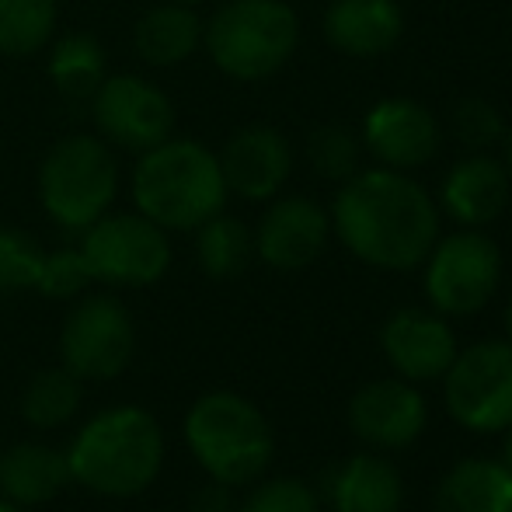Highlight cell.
I'll return each instance as SVG.
<instances>
[{
    "label": "cell",
    "mask_w": 512,
    "mask_h": 512,
    "mask_svg": "<svg viewBox=\"0 0 512 512\" xmlns=\"http://www.w3.org/2000/svg\"><path fill=\"white\" fill-rule=\"evenodd\" d=\"M331 230L359 258L384 272H408L439 241V206L408 171L359 168L338 185Z\"/></svg>",
    "instance_id": "1"
},
{
    "label": "cell",
    "mask_w": 512,
    "mask_h": 512,
    "mask_svg": "<svg viewBox=\"0 0 512 512\" xmlns=\"http://www.w3.org/2000/svg\"><path fill=\"white\" fill-rule=\"evenodd\" d=\"M300 21L286 0H227L203 28V46L220 74L265 81L297 53Z\"/></svg>",
    "instance_id": "5"
},
{
    "label": "cell",
    "mask_w": 512,
    "mask_h": 512,
    "mask_svg": "<svg viewBox=\"0 0 512 512\" xmlns=\"http://www.w3.org/2000/svg\"><path fill=\"white\" fill-rule=\"evenodd\" d=\"M189 512H237L234 488L220 485V481H209L189 499Z\"/></svg>",
    "instance_id": "32"
},
{
    "label": "cell",
    "mask_w": 512,
    "mask_h": 512,
    "mask_svg": "<svg viewBox=\"0 0 512 512\" xmlns=\"http://www.w3.org/2000/svg\"><path fill=\"white\" fill-rule=\"evenodd\" d=\"M175 4H185V7H196V4H203V0H175Z\"/></svg>",
    "instance_id": "37"
},
{
    "label": "cell",
    "mask_w": 512,
    "mask_h": 512,
    "mask_svg": "<svg viewBox=\"0 0 512 512\" xmlns=\"http://www.w3.org/2000/svg\"><path fill=\"white\" fill-rule=\"evenodd\" d=\"M216 161H220L227 192L248 203H269L290 182L293 147L276 126H244L230 133Z\"/></svg>",
    "instance_id": "16"
},
{
    "label": "cell",
    "mask_w": 512,
    "mask_h": 512,
    "mask_svg": "<svg viewBox=\"0 0 512 512\" xmlns=\"http://www.w3.org/2000/svg\"><path fill=\"white\" fill-rule=\"evenodd\" d=\"M182 436L206 478L230 488L255 485L276 457V436L265 411L234 391H209L192 401Z\"/></svg>",
    "instance_id": "4"
},
{
    "label": "cell",
    "mask_w": 512,
    "mask_h": 512,
    "mask_svg": "<svg viewBox=\"0 0 512 512\" xmlns=\"http://www.w3.org/2000/svg\"><path fill=\"white\" fill-rule=\"evenodd\" d=\"M331 216L307 196H276L255 227V255L276 272H300L324 255Z\"/></svg>",
    "instance_id": "13"
},
{
    "label": "cell",
    "mask_w": 512,
    "mask_h": 512,
    "mask_svg": "<svg viewBox=\"0 0 512 512\" xmlns=\"http://www.w3.org/2000/svg\"><path fill=\"white\" fill-rule=\"evenodd\" d=\"M502 164H506V171L512 175V126L506 129V136H502Z\"/></svg>",
    "instance_id": "33"
},
{
    "label": "cell",
    "mask_w": 512,
    "mask_h": 512,
    "mask_svg": "<svg viewBox=\"0 0 512 512\" xmlns=\"http://www.w3.org/2000/svg\"><path fill=\"white\" fill-rule=\"evenodd\" d=\"M0 512H25V506H18V502H11V499L0 495Z\"/></svg>",
    "instance_id": "35"
},
{
    "label": "cell",
    "mask_w": 512,
    "mask_h": 512,
    "mask_svg": "<svg viewBox=\"0 0 512 512\" xmlns=\"http://www.w3.org/2000/svg\"><path fill=\"white\" fill-rule=\"evenodd\" d=\"M436 512H512V471L502 460L467 457L443 474Z\"/></svg>",
    "instance_id": "20"
},
{
    "label": "cell",
    "mask_w": 512,
    "mask_h": 512,
    "mask_svg": "<svg viewBox=\"0 0 512 512\" xmlns=\"http://www.w3.org/2000/svg\"><path fill=\"white\" fill-rule=\"evenodd\" d=\"M359 154H363V140L345 126H317L307 136V161L328 182H349L359 171Z\"/></svg>",
    "instance_id": "27"
},
{
    "label": "cell",
    "mask_w": 512,
    "mask_h": 512,
    "mask_svg": "<svg viewBox=\"0 0 512 512\" xmlns=\"http://www.w3.org/2000/svg\"><path fill=\"white\" fill-rule=\"evenodd\" d=\"M405 11L398 0H331L324 7V39L352 60H373L398 46Z\"/></svg>",
    "instance_id": "18"
},
{
    "label": "cell",
    "mask_w": 512,
    "mask_h": 512,
    "mask_svg": "<svg viewBox=\"0 0 512 512\" xmlns=\"http://www.w3.org/2000/svg\"><path fill=\"white\" fill-rule=\"evenodd\" d=\"M237 512H321V499L300 478H269L251 488Z\"/></svg>",
    "instance_id": "31"
},
{
    "label": "cell",
    "mask_w": 512,
    "mask_h": 512,
    "mask_svg": "<svg viewBox=\"0 0 512 512\" xmlns=\"http://www.w3.org/2000/svg\"><path fill=\"white\" fill-rule=\"evenodd\" d=\"M53 88L70 102H88L105 81V49L91 32H70L53 46L46 63Z\"/></svg>",
    "instance_id": "23"
},
{
    "label": "cell",
    "mask_w": 512,
    "mask_h": 512,
    "mask_svg": "<svg viewBox=\"0 0 512 512\" xmlns=\"http://www.w3.org/2000/svg\"><path fill=\"white\" fill-rule=\"evenodd\" d=\"M119 196V161L102 136L70 133L39 164V199L46 216L70 234H84Z\"/></svg>",
    "instance_id": "6"
},
{
    "label": "cell",
    "mask_w": 512,
    "mask_h": 512,
    "mask_svg": "<svg viewBox=\"0 0 512 512\" xmlns=\"http://www.w3.org/2000/svg\"><path fill=\"white\" fill-rule=\"evenodd\" d=\"M84 405V380L77 373H70L67 366H49L39 370L21 391V418L32 429H63L67 422H74L77 411Z\"/></svg>",
    "instance_id": "24"
},
{
    "label": "cell",
    "mask_w": 512,
    "mask_h": 512,
    "mask_svg": "<svg viewBox=\"0 0 512 512\" xmlns=\"http://www.w3.org/2000/svg\"><path fill=\"white\" fill-rule=\"evenodd\" d=\"M443 405L471 432H506L512 425V342L485 338L457 352L443 373Z\"/></svg>",
    "instance_id": "9"
},
{
    "label": "cell",
    "mask_w": 512,
    "mask_h": 512,
    "mask_svg": "<svg viewBox=\"0 0 512 512\" xmlns=\"http://www.w3.org/2000/svg\"><path fill=\"white\" fill-rule=\"evenodd\" d=\"M509 199L512 175L495 154H467L439 185V206L460 227H488L506 213Z\"/></svg>",
    "instance_id": "17"
},
{
    "label": "cell",
    "mask_w": 512,
    "mask_h": 512,
    "mask_svg": "<svg viewBox=\"0 0 512 512\" xmlns=\"http://www.w3.org/2000/svg\"><path fill=\"white\" fill-rule=\"evenodd\" d=\"M506 129L502 112L485 98H464L450 112V133L467 154H492L495 147H502Z\"/></svg>",
    "instance_id": "28"
},
{
    "label": "cell",
    "mask_w": 512,
    "mask_h": 512,
    "mask_svg": "<svg viewBox=\"0 0 512 512\" xmlns=\"http://www.w3.org/2000/svg\"><path fill=\"white\" fill-rule=\"evenodd\" d=\"M506 335H509V342H512V297H509V304H506Z\"/></svg>",
    "instance_id": "36"
},
{
    "label": "cell",
    "mask_w": 512,
    "mask_h": 512,
    "mask_svg": "<svg viewBox=\"0 0 512 512\" xmlns=\"http://www.w3.org/2000/svg\"><path fill=\"white\" fill-rule=\"evenodd\" d=\"M349 425L366 446L405 450L429 425L425 398L411 380L384 377L363 384L349 401Z\"/></svg>",
    "instance_id": "14"
},
{
    "label": "cell",
    "mask_w": 512,
    "mask_h": 512,
    "mask_svg": "<svg viewBox=\"0 0 512 512\" xmlns=\"http://www.w3.org/2000/svg\"><path fill=\"white\" fill-rule=\"evenodd\" d=\"M227 182L220 161L199 140H164L143 150L133 168L136 213L157 227L196 230L227 206Z\"/></svg>",
    "instance_id": "3"
},
{
    "label": "cell",
    "mask_w": 512,
    "mask_h": 512,
    "mask_svg": "<svg viewBox=\"0 0 512 512\" xmlns=\"http://www.w3.org/2000/svg\"><path fill=\"white\" fill-rule=\"evenodd\" d=\"M136 352V324L112 293H81L60 328V359L81 380H115Z\"/></svg>",
    "instance_id": "10"
},
{
    "label": "cell",
    "mask_w": 512,
    "mask_h": 512,
    "mask_svg": "<svg viewBox=\"0 0 512 512\" xmlns=\"http://www.w3.org/2000/svg\"><path fill=\"white\" fill-rule=\"evenodd\" d=\"M81 255L91 272V283L154 286L171 269V237L164 227L143 213H105L81 237Z\"/></svg>",
    "instance_id": "7"
},
{
    "label": "cell",
    "mask_w": 512,
    "mask_h": 512,
    "mask_svg": "<svg viewBox=\"0 0 512 512\" xmlns=\"http://www.w3.org/2000/svg\"><path fill=\"white\" fill-rule=\"evenodd\" d=\"M331 506L335 512H401L405 506L401 471L377 453H356L338 467L331 481Z\"/></svg>",
    "instance_id": "21"
},
{
    "label": "cell",
    "mask_w": 512,
    "mask_h": 512,
    "mask_svg": "<svg viewBox=\"0 0 512 512\" xmlns=\"http://www.w3.org/2000/svg\"><path fill=\"white\" fill-rule=\"evenodd\" d=\"M422 265L425 297L443 317H471L485 310L502 283V251L478 227L439 237Z\"/></svg>",
    "instance_id": "8"
},
{
    "label": "cell",
    "mask_w": 512,
    "mask_h": 512,
    "mask_svg": "<svg viewBox=\"0 0 512 512\" xmlns=\"http://www.w3.org/2000/svg\"><path fill=\"white\" fill-rule=\"evenodd\" d=\"M196 258L209 279H237L255 258V230L227 213L196 227Z\"/></svg>",
    "instance_id": "25"
},
{
    "label": "cell",
    "mask_w": 512,
    "mask_h": 512,
    "mask_svg": "<svg viewBox=\"0 0 512 512\" xmlns=\"http://www.w3.org/2000/svg\"><path fill=\"white\" fill-rule=\"evenodd\" d=\"M67 485L74 481H70L67 453L60 446L25 439L0 453V495L18 506H46V502L60 499Z\"/></svg>",
    "instance_id": "19"
},
{
    "label": "cell",
    "mask_w": 512,
    "mask_h": 512,
    "mask_svg": "<svg viewBox=\"0 0 512 512\" xmlns=\"http://www.w3.org/2000/svg\"><path fill=\"white\" fill-rule=\"evenodd\" d=\"M42 244L18 227H0V293L35 290L42 269Z\"/></svg>",
    "instance_id": "29"
},
{
    "label": "cell",
    "mask_w": 512,
    "mask_h": 512,
    "mask_svg": "<svg viewBox=\"0 0 512 512\" xmlns=\"http://www.w3.org/2000/svg\"><path fill=\"white\" fill-rule=\"evenodd\" d=\"M203 28L206 21L192 7L175 0L157 4L133 28L136 56L150 67H178L203 46Z\"/></svg>",
    "instance_id": "22"
},
{
    "label": "cell",
    "mask_w": 512,
    "mask_h": 512,
    "mask_svg": "<svg viewBox=\"0 0 512 512\" xmlns=\"http://www.w3.org/2000/svg\"><path fill=\"white\" fill-rule=\"evenodd\" d=\"M363 147L380 161V168L415 171L439 154L443 129L436 115L415 98H380L363 119Z\"/></svg>",
    "instance_id": "12"
},
{
    "label": "cell",
    "mask_w": 512,
    "mask_h": 512,
    "mask_svg": "<svg viewBox=\"0 0 512 512\" xmlns=\"http://www.w3.org/2000/svg\"><path fill=\"white\" fill-rule=\"evenodd\" d=\"M502 464L512 471V425L506 429V443H502Z\"/></svg>",
    "instance_id": "34"
},
{
    "label": "cell",
    "mask_w": 512,
    "mask_h": 512,
    "mask_svg": "<svg viewBox=\"0 0 512 512\" xmlns=\"http://www.w3.org/2000/svg\"><path fill=\"white\" fill-rule=\"evenodd\" d=\"M91 112L102 140L133 154H143L175 133V102L154 81L136 74L105 77L91 98Z\"/></svg>",
    "instance_id": "11"
},
{
    "label": "cell",
    "mask_w": 512,
    "mask_h": 512,
    "mask_svg": "<svg viewBox=\"0 0 512 512\" xmlns=\"http://www.w3.org/2000/svg\"><path fill=\"white\" fill-rule=\"evenodd\" d=\"M91 286V272L84 265L81 248H60V251H46L39 269V283L35 290L49 300H77L81 293H88Z\"/></svg>",
    "instance_id": "30"
},
{
    "label": "cell",
    "mask_w": 512,
    "mask_h": 512,
    "mask_svg": "<svg viewBox=\"0 0 512 512\" xmlns=\"http://www.w3.org/2000/svg\"><path fill=\"white\" fill-rule=\"evenodd\" d=\"M380 349L401 380L425 384V380H443V373L457 359L460 345L443 314L422 307H401L380 328Z\"/></svg>",
    "instance_id": "15"
},
{
    "label": "cell",
    "mask_w": 512,
    "mask_h": 512,
    "mask_svg": "<svg viewBox=\"0 0 512 512\" xmlns=\"http://www.w3.org/2000/svg\"><path fill=\"white\" fill-rule=\"evenodd\" d=\"M56 0H0V53L32 56L53 39Z\"/></svg>",
    "instance_id": "26"
},
{
    "label": "cell",
    "mask_w": 512,
    "mask_h": 512,
    "mask_svg": "<svg viewBox=\"0 0 512 512\" xmlns=\"http://www.w3.org/2000/svg\"><path fill=\"white\" fill-rule=\"evenodd\" d=\"M70 481L98 499H136L164 467V429L140 405H108L74 432L67 450Z\"/></svg>",
    "instance_id": "2"
}]
</instances>
